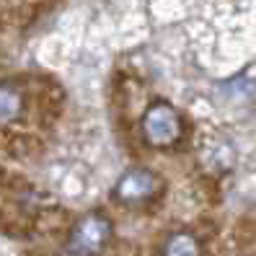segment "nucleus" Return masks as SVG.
Masks as SVG:
<instances>
[{"instance_id": "f257e3e1", "label": "nucleus", "mask_w": 256, "mask_h": 256, "mask_svg": "<svg viewBox=\"0 0 256 256\" xmlns=\"http://www.w3.org/2000/svg\"><path fill=\"white\" fill-rule=\"evenodd\" d=\"M145 138L163 148V145H171L176 142V138L182 134V122H178V114L171 109V106H166V104H158V106H153L148 114H145Z\"/></svg>"}, {"instance_id": "f03ea898", "label": "nucleus", "mask_w": 256, "mask_h": 256, "mask_svg": "<svg viewBox=\"0 0 256 256\" xmlns=\"http://www.w3.org/2000/svg\"><path fill=\"white\" fill-rule=\"evenodd\" d=\"M106 240H109V222L91 215L75 225L72 238H70V248L78 256H91V254H98Z\"/></svg>"}, {"instance_id": "7ed1b4c3", "label": "nucleus", "mask_w": 256, "mask_h": 256, "mask_svg": "<svg viewBox=\"0 0 256 256\" xmlns=\"http://www.w3.org/2000/svg\"><path fill=\"white\" fill-rule=\"evenodd\" d=\"M156 189V176L148 174V171H130L122 176V182L116 184V194L119 200L124 202H138L145 200L148 194H153Z\"/></svg>"}, {"instance_id": "20e7f679", "label": "nucleus", "mask_w": 256, "mask_h": 256, "mask_svg": "<svg viewBox=\"0 0 256 256\" xmlns=\"http://www.w3.org/2000/svg\"><path fill=\"white\" fill-rule=\"evenodd\" d=\"M21 114V96L8 86H0V124L13 122Z\"/></svg>"}, {"instance_id": "39448f33", "label": "nucleus", "mask_w": 256, "mask_h": 256, "mask_svg": "<svg viewBox=\"0 0 256 256\" xmlns=\"http://www.w3.org/2000/svg\"><path fill=\"white\" fill-rule=\"evenodd\" d=\"M166 256H200L197 251V244H194V238L189 236H176L168 248H166Z\"/></svg>"}]
</instances>
